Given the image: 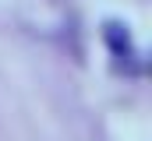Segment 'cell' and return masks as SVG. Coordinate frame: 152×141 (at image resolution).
<instances>
[{"mask_svg": "<svg viewBox=\"0 0 152 141\" xmlns=\"http://www.w3.org/2000/svg\"><path fill=\"white\" fill-rule=\"evenodd\" d=\"M103 39H106V46H110V53H113L117 60H120V57H124V60L134 57V42H131L127 25H120V21H106V25H103Z\"/></svg>", "mask_w": 152, "mask_h": 141, "instance_id": "obj_1", "label": "cell"}]
</instances>
